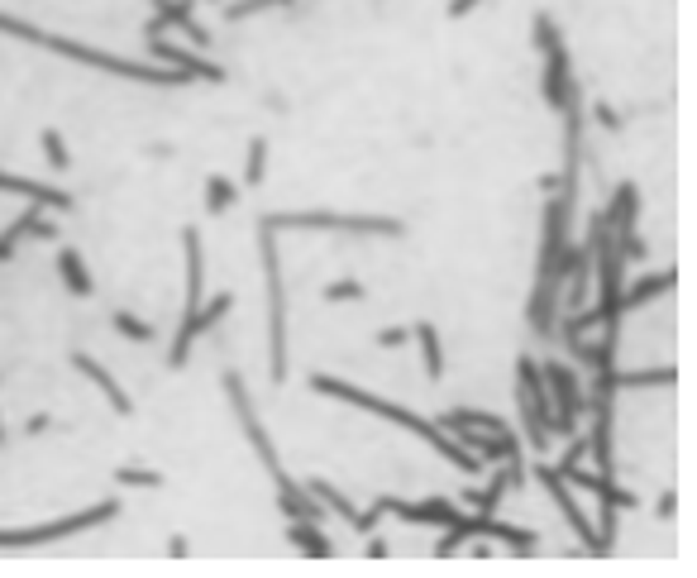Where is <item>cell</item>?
<instances>
[{"mask_svg": "<svg viewBox=\"0 0 697 578\" xmlns=\"http://www.w3.org/2000/svg\"><path fill=\"white\" fill-rule=\"evenodd\" d=\"M531 38H535V48L545 53V77H540V91H545V101L554 110H564L568 96L578 91V77H574V67H568V48H564V34H559V24H554V15L535 10Z\"/></svg>", "mask_w": 697, "mask_h": 578, "instance_id": "6", "label": "cell"}, {"mask_svg": "<svg viewBox=\"0 0 697 578\" xmlns=\"http://www.w3.org/2000/svg\"><path fill=\"white\" fill-rule=\"evenodd\" d=\"M110 325H115L120 339H134V344H153V339H158V325H148L144 315H134V311H115V315H110Z\"/></svg>", "mask_w": 697, "mask_h": 578, "instance_id": "24", "label": "cell"}, {"mask_svg": "<svg viewBox=\"0 0 697 578\" xmlns=\"http://www.w3.org/2000/svg\"><path fill=\"white\" fill-rule=\"evenodd\" d=\"M38 148H44V158H48L53 172H67V168H72V148H67V139H63L58 130H44V134H38Z\"/></svg>", "mask_w": 697, "mask_h": 578, "instance_id": "26", "label": "cell"}, {"mask_svg": "<svg viewBox=\"0 0 697 578\" xmlns=\"http://www.w3.org/2000/svg\"><path fill=\"white\" fill-rule=\"evenodd\" d=\"M540 191H545V197H554V191H559V177L545 172V177H540Z\"/></svg>", "mask_w": 697, "mask_h": 578, "instance_id": "37", "label": "cell"}, {"mask_svg": "<svg viewBox=\"0 0 697 578\" xmlns=\"http://www.w3.org/2000/svg\"><path fill=\"white\" fill-rule=\"evenodd\" d=\"M268 230H330V235H364V239H401L407 225L392 215H358V211H268L258 215Z\"/></svg>", "mask_w": 697, "mask_h": 578, "instance_id": "4", "label": "cell"}, {"mask_svg": "<svg viewBox=\"0 0 697 578\" xmlns=\"http://www.w3.org/2000/svg\"><path fill=\"white\" fill-rule=\"evenodd\" d=\"M364 555H368V559H387V555H392V545H387L378 531H368V535H364Z\"/></svg>", "mask_w": 697, "mask_h": 578, "instance_id": "32", "label": "cell"}, {"mask_svg": "<svg viewBox=\"0 0 697 578\" xmlns=\"http://www.w3.org/2000/svg\"><path fill=\"white\" fill-rule=\"evenodd\" d=\"M115 516H120V502L105 498V502L87 507V512H72V516H63V521H38V526H10V531H0V549L58 545V540H72V535H81V531L105 526V521H115Z\"/></svg>", "mask_w": 697, "mask_h": 578, "instance_id": "5", "label": "cell"}, {"mask_svg": "<svg viewBox=\"0 0 697 578\" xmlns=\"http://www.w3.org/2000/svg\"><path fill=\"white\" fill-rule=\"evenodd\" d=\"M364 297H368V287L358 278H340V282L325 287V301H364Z\"/></svg>", "mask_w": 697, "mask_h": 578, "instance_id": "29", "label": "cell"}, {"mask_svg": "<svg viewBox=\"0 0 697 578\" xmlns=\"http://www.w3.org/2000/svg\"><path fill=\"white\" fill-rule=\"evenodd\" d=\"M0 191L5 197H20L29 205H48V211H72L77 197L63 187H48V182H34V177H15V172H0Z\"/></svg>", "mask_w": 697, "mask_h": 578, "instance_id": "15", "label": "cell"}, {"mask_svg": "<svg viewBox=\"0 0 697 578\" xmlns=\"http://www.w3.org/2000/svg\"><path fill=\"white\" fill-rule=\"evenodd\" d=\"M301 488H306V492H311V498H315L320 507H325V512H334V516H344V521H348V526H354L358 507H354V502H348V498H344V492H340V488H334V483H330V478H301Z\"/></svg>", "mask_w": 697, "mask_h": 578, "instance_id": "22", "label": "cell"}, {"mask_svg": "<svg viewBox=\"0 0 697 578\" xmlns=\"http://www.w3.org/2000/svg\"><path fill=\"white\" fill-rule=\"evenodd\" d=\"M411 339H416V349H421L425 378L440 382V378H444V344H440V330L430 325V321H416V325H411Z\"/></svg>", "mask_w": 697, "mask_h": 578, "instance_id": "19", "label": "cell"}, {"mask_svg": "<svg viewBox=\"0 0 697 578\" xmlns=\"http://www.w3.org/2000/svg\"><path fill=\"white\" fill-rule=\"evenodd\" d=\"M311 392L320 397H334V402H348V406H358V411H368V416H382V421H392L401 425V431H411L416 440H425L435 454H444V459L454 464L458 473H483V459L478 454H468L458 440L444 431L440 421H425V416H416V411L407 406H397V402H387V397L378 392H368V388H354V382H344V378H330V373H311Z\"/></svg>", "mask_w": 697, "mask_h": 578, "instance_id": "1", "label": "cell"}, {"mask_svg": "<svg viewBox=\"0 0 697 578\" xmlns=\"http://www.w3.org/2000/svg\"><path fill=\"white\" fill-rule=\"evenodd\" d=\"M592 115H597V125H602V130L621 134V115H617V110H611L607 101H592Z\"/></svg>", "mask_w": 697, "mask_h": 578, "instance_id": "31", "label": "cell"}, {"mask_svg": "<svg viewBox=\"0 0 697 578\" xmlns=\"http://www.w3.org/2000/svg\"><path fill=\"white\" fill-rule=\"evenodd\" d=\"M58 278H63V287H67V297H77V301L96 297V272L87 268L81 249H58Z\"/></svg>", "mask_w": 697, "mask_h": 578, "instance_id": "18", "label": "cell"}, {"mask_svg": "<svg viewBox=\"0 0 697 578\" xmlns=\"http://www.w3.org/2000/svg\"><path fill=\"white\" fill-rule=\"evenodd\" d=\"M478 5H483V0H449V5H444V15H449V20H464V15H473Z\"/></svg>", "mask_w": 697, "mask_h": 578, "instance_id": "33", "label": "cell"}, {"mask_svg": "<svg viewBox=\"0 0 697 578\" xmlns=\"http://www.w3.org/2000/svg\"><path fill=\"white\" fill-rule=\"evenodd\" d=\"M225 397H230V411H234V421H239V431L248 435V445H254V454L263 459V469L273 473V483L277 488H291L297 478H287V469H282V454H277V445L268 440V425H263V416L254 411V397H248V388H244V378L234 373V368H225Z\"/></svg>", "mask_w": 697, "mask_h": 578, "instance_id": "7", "label": "cell"}, {"mask_svg": "<svg viewBox=\"0 0 697 578\" xmlns=\"http://www.w3.org/2000/svg\"><path fill=\"white\" fill-rule=\"evenodd\" d=\"M67 364H72V368H77V373L87 378V382H96V388L105 392V402H110V411H115V416H134V402H130V392L120 388V382H115V373H110V368H105L101 359H91L87 349H72V354H67Z\"/></svg>", "mask_w": 697, "mask_h": 578, "instance_id": "14", "label": "cell"}, {"mask_svg": "<svg viewBox=\"0 0 697 578\" xmlns=\"http://www.w3.org/2000/svg\"><path fill=\"white\" fill-rule=\"evenodd\" d=\"M230 306H234V297H230V292H220V297H211V301H201V306L191 311V315H182V330H177L172 349H167V368H187L191 344H197L206 330H215L220 321H225Z\"/></svg>", "mask_w": 697, "mask_h": 578, "instance_id": "10", "label": "cell"}, {"mask_svg": "<svg viewBox=\"0 0 697 578\" xmlns=\"http://www.w3.org/2000/svg\"><path fill=\"white\" fill-rule=\"evenodd\" d=\"M674 507H678V498H674V492H664V498H659V512L674 516Z\"/></svg>", "mask_w": 697, "mask_h": 578, "instance_id": "38", "label": "cell"}, {"mask_svg": "<svg viewBox=\"0 0 697 578\" xmlns=\"http://www.w3.org/2000/svg\"><path fill=\"white\" fill-rule=\"evenodd\" d=\"M148 44V58L153 63H163V67H172V72H182V77H191V81H225L230 72L220 63H211V58H197V53H187V48H177V44H167V38L158 34V38H144Z\"/></svg>", "mask_w": 697, "mask_h": 578, "instance_id": "12", "label": "cell"}, {"mask_svg": "<svg viewBox=\"0 0 697 578\" xmlns=\"http://www.w3.org/2000/svg\"><path fill=\"white\" fill-rule=\"evenodd\" d=\"M258 258H263V287H268V378L287 382L291 354H287V282L282 258H277V230L258 220Z\"/></svg>", "mask_w": 697, "mask_h": 578, "instance_id": "3", "label": "cell"}, {"mask_svg": "<svg viewBox=\"0 0 697 578\" xmlns=\"http://www.w3.org/2000/svg\"><path fill=\"white\" fill-rule=\"evenodd\" d=\"M458 445H464L468 454H478L483 464H516L521 459V440H516L511 431H473V425H454L449 431Z\"/></svg>", "mask_w": 697, "mask_h": 578, "instance_id": "13", "label": "cell"}, {"mask_svg": "<svg viewBox=\"0 0 697 578\" xmlns=\"http://www.w3.org/2000/svg\"><path fill=\"white\" fill-rule=\"evenodd\" d=\"M678 282V272L674 268H664V272H650V278H640L631 292H621V315L626 311H635V306H645V301H654V297H664L668 287Z\"/></svg>", "mask_w": 697, "mask_h": 578, "instance_id": "21", "label": "cell"}, {"mask_svg": "<svg viewBox=\"0 0 697 578\" xmlns=\"http://www.w3.org/2000/svg\"><path fill=\"white\" fill-rule=\"evenodd\" d=\"M287 540L301 549V555H315V559H330L334 555V540L320 531V521H291L287 526Z\"/></svg>", "mask_w": 697, "mask_h": 578, "instance_id": "20", "label": "cell"}, {"mask_svg": "<svg viewBox=\"0 0 697 578\" xmlns=\"http://www.w3.org/2000/svg\"><path fill=\"white\" fill-rule=\"evenodd\" d=\"M531 478H535V483H540V488H545L550 498H554V507H559V516H564V526L578 535V540H583V549H588V555H611V545H607L602 535L592 531V521L583 516V507L574 502V488L564 483V473L554 469V464H545V459H540V464H531Z\"/></svg>", "mask_w": 697, "mask_h": 578, "instance_id": "9", "label": "cell"}, {"mask_svg": "<svg viewBox=\"0 0 697 578\" xmlns=\"http://www.w3.org/2000/svg\"><path fill=\"white\" fill-rule=\"evenodd\" d=\"M411 344V325H392V330H378V349H407Z\"/></svg>", "mask_w": 697, "mask_h": 578, "instance_id": "30", "label": "cell"}, {"mask_svg": "<svg viewBox=\"0 0 697 578\" xmlns=\"http://www.w3.org/2000/svg\"><path fill=\"white\" fill-rule=\"evenodd\" d=\"M44 431H58V421L38 411V416H29V425H24V435H44Z\"/></svg>", "mask_w": 697, "mask_h": 578, "instance_id": "34", "label": "cell"}, {"mask_svg": "<svg viewBox=\"0 0 697 578\" xmlns=\"http://www.w3.org/2000/svg\"><path fill=\"white\" fill-rule=\"evenodd\" d=\"M187 549H191L187 535H172V540H167V555H172V559H187Z\"/></svg>", "mask_w": 697, "mask_h": 578, "instance_id": "35", "label": "cell"}, {"mask_svg": "<svg viewBox=\"0 0 697 578\" xmlns=\"http://www.w3.org/2000/svg\"><path fill=\"white\" fill-rule=\"evenodd\" d=\"M263 105H268V110H277V115H287V101H282V96H277V91H268V96H263Z\"/></svg>", "mask_w": 697, "mask_h": 578, "instance_id": "36", "label": "cell"}, {"mask_svg": "<svg viewBox=\"0 0 697 578\" xmlns=\"http://www.w3.org/2000/svg\"><path fill=\"white\" fill-rule=\"evenodd\" d=\"M153 5V20L144 24V38H158L167 29H182L187 34V44H197V48H211V34L201 29L197 20V0H148Z\"/></svg>", "mask_w": 697, "mask_h": 578, "instance_id": "11", "label": "cell"}, {"mask_svg": "<svg viewBox=\"0 0 697 578\" xmlns=\"http://www.w3.org/2000/svg\"><path fill=\"white\" fill-rule=\"evenodd\" d=\"M215 5H225V0H215Z\"/></svg>", "mask_w": 697, "mask_h": 578, "instance_id": "39", "label": "cell"}, {"mask_svg": "<svg viewBox=\"0 0 697 578\" xmlns=\"http://www.w3.org/2000/svg\"><path fill=\"white\" fill-rule=\"evenodd\" d=\"M540 378H545V392H550V406H554V435H574L578 416L588 411V392H583L578 373L559 359H545L540 364Z\"/></svg>", "mask_w": 697, "mask_h": 578, "instance_id": "8", "label": "cell"}, {"mask_svg": "<svg viewBox=\"0 0 697 578\" xmlns=\"http://www.w3.org/2000/svg\"><path fill=\"white\" fill-rule=\"evenodd\" d=\"M182 254H187V301L182 315H191L206 301V254H201V230L182 225Z\"/></svg>", "mask_w": 697, "mask_h": 578, "instance_id": "17", "label": "cell"}, {"mask_svg": "<svg viewBox=\"0 0 697 578\" xmlns=\"http://www.w3.org/2000/svg\"><path fill=\"white\" fill-rule=\"evenodd\" d=\"M0 34L20 38V44H34V48H48V53H58V58H67V63L96 67V72H110V77H130V81H144V87H187V81H191V77L172 72V67H163V63L115 58V53H105V48L77 44V38H67V34H48V29H38V24L20 20V15H5V10H0Z\"/></svg>", "mask_w": 697, "mask_h": 578, "instance_id": "2", "label": "cell"}, {"mask_svg": "<svg viewBox=\"0 0 697 578\" xmlns=\"http://www.w3.org/2000/svg\"><path fill=\"white\" fill-rule=\"evenodd\" d=\"M115 483L120 488H163V473L158 469H134V464H120Z\"/></svg>", "mask_w": 697, "mask_h": 578, "instance_id": "28", "label": "cell"}, {"mask_svg": "<svg viewBox=\"0 0 697 578\" xmlns=\"http://www.w3.org/2000/svg\"><path fill=\"white\" fill-rule=\"evenodd\" d=\"M263 177H268V139L254 134L244 154V187H263Z\"/></svg>", "mask_w": 697, "mask_h": 578, "instance_id": "25", "label": "cell"}, {"mask_svg": "<svg viewBox=\"0 0 697 578\" xmlns=\"http://www.w3.org/2000/svg\"><path fill=\"white\" fill-rule=\"evenodd\" d=\"M201 191H206V215H225L230 205H239V182H230L225 172H211Z\"/></svg>", "mask_w": 697, "mask_h": 578, "instance_id": "23", "label": "cell"}, {"mask_svg": "<svg viewBox=\"0 0 697 578\" xmlns=\"http://www.w3.org/2000/svg\"><path fill=\"white\" fill-rule=\"evenodd\" d=\"M521 483H525V469H521V459H516V464H497L492 483H487L483 492L464 488V498H458V507H473V512H497V502L507 498V488H521Z\"/></svg>", "mask_w": 697, "mask_h": 578, "instance_id": "16", "label": "cell"}, {"mask_svg": "<svg viewBox=\"0 0 697 578\" xmlns=\"http://www.w3.org/2000/svg\"><path fill=\"white\" fill-rule=\"evenodd\" d=\"M297 0H230L225 5V20H248V15H258V10H291Z\"/></svg>", "mask_w": 697, "mask_h": 578, "instance_id": "27", "label": "cell"}]
</instances>
